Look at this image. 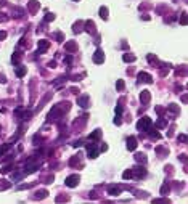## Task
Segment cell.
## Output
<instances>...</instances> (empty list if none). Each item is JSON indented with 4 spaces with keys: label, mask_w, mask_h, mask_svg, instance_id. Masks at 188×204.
<instances>
[{
    "label": "cell",
    "mask_w": 188,
    "mask_h": 204,
    "mask_svg": "<svg viewBox=\"0 0 188 204\" xmlns=\"http://www.w3.org/2000/svg\"><path fill=\"white\" fill-rule=\"evenodd\" d=\"M151 124H153V121H151V117H142L137 122V129L138 130H150V127H151Z\"/></svg>",
    "instance_id": "1"
},
{
    "label": "cell",
    "mask_w": 188,
    "mask_h": 204,
    "mask_svg": "<svg viewBox=\"0 0 188 204\" xmlns=\"http://www.w3.org/2000/svg\"><path fill=\"white\" fill-rule=\"evenodd\" d=\"M79 180H81V177L79 175H69L68 178H66V187H69V188H74V187H77L79 185Z\"/></svg>",
    "instance_id": "2"
},
{
    "label": "cell",
    "mask_w": 188,
    "mask_h": 204,
    "mask_svg": "<svg viewBox=\"0 0 188 204\" xmlns=\"http://www.w3.org/2000/svg\"><path fill=\"white\" fill-rule=\"evenodd\" d=\"M103 61H105V53H103L101 48H98L97 52H95V55H93V63H97V64H101Z\"/></svg>",
    "instance_id": "3"
},
{
    "label": "cell",
    "mask_w": 188,
    "mask_h": 204,
    "mask_svg": "<svg viewBox=\"0 0 188 204\" xmlns=\"http://www.w3.org/2000/svg\"><path fill=\"white\" fill-rule=\"evenodd\" d=\"M121 191H122V187H119V185H111V187H108V195H111V196L121 195Z\"/></svg>",
    "instance_id": "4"
},
{
    "label": "cell",
    "mask_w": 188,
    "mask_h": 204,
    "mask_svg": "<svg viewBox=\"0 0 188 204\" xmlns=\"http://www.w3.org/2000/svg\"><path fill=\"white\" fill-rule=\"evenodd\" d=\"M151 100V93L148 92V90H143V92H140V101L143 103V105H148Z\"/></svg>",
    "instance_id": "5"
},
{
    "label": "cell",
    "mask_w": 188,
    "mask_h": 204,
    "mask_svg": "<svg viewBox=\"0 0 188 204\" xmlns=\"http://www.w3.org/2000/svg\"><path fill=\"white\" fill-rule=\"evenodd\" d=\"M138 82H145V84H153V77L148 72H140L138 74Z\"/></svg>",
    "instance_id": "6"
},
{
    "label": "cell",
    "mask_w": 188,
    "mask_h": 204,
    "mask_svg": "<svg viewBox=\"0 0 188 204\" xmlns=\"http://www.w3.org/2000/svg\"><path fill=\"white\" fill-rule=\"evenodd\" d=\"M135 148H137V138H135V137H129V138H127V150L135 151Z\"/></svg>",
    "instance_id": "7"
},
{
    "label": "cell",
    "mask_w": 188,
    "mask_h": 204,
    "mask_svg": "<svg viewBox=\"0 0 188 204\" xmlns=\"http://www.w3.org/2000/svg\"><path fill=\"white\" fill-rule=\"evenodd\" d=\"M50 47V42L48 40H39V50L37 53H45V50Z\"/></svg>",
    "instance_id": "8"
},
{
    "label": "cell",
    "mask_w": 188,
    "mask_h": 204,
    "mask_svg": "<svg viewBox=\"0 0 188 204\" xmlns=\"http://www.w3.org/2000/svg\"><path fill=\"white\" fill-rule=\"evenodd\" d=\"M132 175H135V177H142V178H143V177L146 175V170H145L143 166H142V167H135L134 170H132Z\"/></svg>",
    "instance_id": "9"
},
{
    "label": "cell",
    "mask_w": 188,
    "mask_h": 204,
    "mask_svg": "<svg viewBox=\"0 0 188 204\" xmlns=\"http://www.w3.org/2000/svg\"><path fill=\"white\" fill-rule=\"evenodd\" d=\"M28 8H29V11H31V13H36L37 10L40 8V3L36 2V0H31V2L28 3Z\"/></svg>",
    "instance_id": "10"
},
{
    "label": "cell",
    "mask_w": 188,
    "mask_h": 204,
    "mask_svg": "<svg viewBox=\"0 0 188 204\" xmlns=\"http://www.w3.org/2000/svg\"><path fill=\"white\" fill-rule=\"evenodd\" d=\"M84 24H85V31H87V32H90V34H95V32H97L93 21H87V23H84Z\"/></svg>",
    "instance_id": "11"
},
{
    "label": "cell",
    "mask_w": 188,
    "mask_h": 204,
    "mask_svg": "<svg viewBox=\"0 0 188 204\" xmlns=\"http://www.w3.org/2000/svg\"><path fill=\"white\" fill-rule=\"evenodd\" d=\"M77 103L81 105L82 108H87V106H89V95H82V97L77 100Z\"/></svg>",
    "instance_id": "12"
},
{
    "label": "cell",
    "mask_w": 188,
    "mask_h": 204,
    "mask_svg": "<svg viewBox=\"0 0 188 204\" xmlns=\"http://www.w3.org/2000/svg\"><path fill=\"white\" fill-rule=\"evenodd\" d=\"M64 48L68 50V52H74V53H76V50H77V45H76V42H68V44L64 45Z\"/></svg>",
    "instance_id": "13"
},
{
    "label": "cell",
    "mask_w": 188,
    "mask_h": 204,
    "mask_svg": "<svg viewBox=\"0 0 188 204\" xmlns=\"http://www.w3.org/2000/svg\"><path fill=\"white\" fill-rule=\"evenodd\" d=\"M10 187H11V182H8V180H0V191L8 190Z\"/></svg>",
    "instance_id": "14"
},
{
    "label": "cell",
    "mask_w": 188,
    "mask_h": 204,
    "mask_svg": "<svg viewBox=\"0 0 188 204\" xmlns=\"http://www.w3.org/2000/svg\"><path fill=\"white\" fill-rule=\"evenodd\" d=\"M122 60L126 63H134L135 60H137V58H135V55H129V53H124L122 55Z\"/></svg>",
    "instance_id": "15"
},
{
    "label": "cell",
    "mask_w": 188,
    "mask_h": 204,
    "mask_svg": "<svg viewBox=\"0 0 188 204\" xmlns=\"http://www.w3.org/2000/svg\"><path fill=\"white\" fill-rule=\"evenodd\" d=\"M135 159H137V162L146 164V158H145V154H143V153H140V154H135Z\"/></svg>",
    "instance_id": "16"
},
{
    "label": "cell",
    "mask_w": 188,
    "mask_h": 204,
    "mask_svg": "<svg viewBox=\"0 0 188 204\" xmlns=\"http://www.w3.org/2000/svg\"><path fill=\"white\" fill-rule=\"evenodd\" d=\"M100 16H101L103 19H108V8L106 7H101V8H100Z\"/></svg>",
    "instance_id": "17"
},
{
    "label": "cell",
    "mask_w": 188,
    "mask_h": 204,
    "mask_svg": "<svg viewBox=\"0 0 188 204\" xmlns=\"http://www.w3.org/2000/svg\"><path fill=\"white\" fill-rule=\"evenodd\" d=\"M100 137H101V130H95L93 134H90L89 138L90 140H97V138H100Z\"/></svg>",
    "instance_id": "18"
},
{
    "label": "cell",
    "mask_w": 188,
    "mask_h": 204,
    "mask_svg": "<svg viewBox=\"0 0 188 204\" xmlns=\"http://www.w3.org/2000/svg\"><path fill=\"white\" fill-rule=\"evenodd\" d=\"M24 74H26V68H24V66H21V68H16V76H18V77H23Z\"/></svg>",
    "instance_id": "19"
},
{
    "label": "cell",
    "mask_w": 188,
    "mask_h": 204,
    "mask_svg": "<svg viewBox=\"0 0 188 204\" xmlns=\"http://www.w3.org/2000/svg\"><path fill=\"white\" fill-rule=\"evenodd\" d=\"M10 146H11V143H7V145H0V156L3 154L5 151H8Z\"/></svg>",
    "instance_id": "20"
},
{
    "label": "cell",
    "mask_w": 188,
    "mask_h": 204,
    "mask_svg": "<svg viewBox=\"0 0 188 204\" xmlns=\"http://www.w3.org/2000/svg\"><path fill=\"white\" fill-rule=\"evenodd\" d=\"M45 196H47V191H45V190H40V191L36 193V198H37V199H44Z\"/></svg>",
    "instance_id": "21"
},
{
    "label": "cell",
    "mask_w": 188,
    "mask_h": 204,
    "mask_svg": "<svg viewBox=\"0 0 188 204\" xmlns=\"http://www.w3.org/2000/svg\"><path fill=\"white\" fill-rule=\"evenodd\" d=\"M116 89H117V92H122V90H124V81H122V79H119V81H117Z\"/></svg>",
    "instance_id": "22"
},
{
    "label": "cell",
    "mask_w": 188,
    "mask_h": 204,
    "mask_svg": "<svg viewBox=\"0 0 188 204\" xmlns=\"http://www.w3.org/2000/svg\"><path fill=\"white\" fill-rule=\"evenodd\" d=\"M167 109L169 111H172V113H175V114H179V106H175V105H169V106H167Z\"/></svg>",
    "instance_id": "23"
},
{
    "label": "cell",
    "mask_w": 188,
    "mask_h": 204,
    "mask_svg": "<svg viewBox=\"0 0 188 204\" xmlns=\"http://www.w3.org/2000/svg\"><path fill=\"white\" fill-rule=\"evenodd\" d=\"M132 177H134V175H132V169H130V170H126V172L122 174V178H124V180H127V178H132Z\"/></svg>",
    "instance_id": "24"
},
{
    "label": "cell",
    "mask_w": 188,
    "mask_h": 204,
    "mask_svg": "<svg viewBox=\"0 0 188 204\" xmlns=\"http://www.w3.org/2000/svg\"><path fill=\"white\" fill-rule=\"evenodd\" d=\"M11 63H15V64H18L19 63V53H15L11 56Z\"/></svg>",
    "instance_id": "25"
},
{
    "label": "cell",
    "mask_w": 188,
    "mask_h": 204,
    "mask_svg": "<svg viewBox=\"0 0 188 204\" xmlns=\"http://www.w3.org/2000/svg\"><path fill=\"white\" fill-rule=\"evenodd\" d=\"M180 24L182 26L187 24V13H182V16H180Z\"/></svg>",
    "instance_id": "26"
},
{
    "label": "cell",
    "mask_w": 188,
    "mask_h": 204,
    "mask_svg": "<svg viewBox=\"0 0 188 204\" xmlns=\"http://www.w3.org/2000/svg\"><path fill=\"white\" fill-rule=\"evenodd\" d=\"M167 193H169V187H167V185H162V187H161V195L166 196Z\"/></svg>",
    "instance_id": "27"
},
{
    "label": "cell",
    "mask_w": 188,
    "mask_h": 204,
    "mask_svg": "<svg viewBox=\"0 0 188 204\" xmlns=\"http://www.w3.org/2000/svg\"><path fill=\"white\" fill-rule=\"evenodd\" d=\"M81 26H82V21H77V23H76V24H74V31H76V32H79V31H81Z\"/></svg>",
    "instance_id": "28"
},
{
    "label": "cell",
    "mask_w": 188,
    "mask_h": 204,
    "mask_svg": "<svg viewBox=\"0 0 188 204\" xmlns=\"http://www.w3.org/2000/svg\"><path fill=\"white\" fill-rule=\"evenodd\" d=\"M156 125H158V127H166V121H164V119L161 117L159 121H158V122H156Z\"/></svg>",
    "instance_id": "29"
},
{
    "label": "cell",
    "mask_w": 188,
    "mask_h": 204,
    "mask_svg": "<svg viewBox=\"0 0 188 204\" xmlns=\"http://www.w3.org/2000/svg\"><path fill=\"white\" fill-rule=\"evenodd\" d=\"M55 37H56V40H58V42H61L63 39H64V36H63L61 32H56V34H55Z\"/></svg>",
    "instance_id": "30"
},
{
    "label": "cell",
    "mask_w": 188,
    "mask_h": 204,
    "mask_svg": "<svg viewBox=\"0 0 188 204\" xmlns=\"http://www.w3.org/2000/svg\"><path fill=\"white\" fill-rule=\"evenodd\" d=\"M150 135H151V137H153V138H156V140H158V138H161V135L159 134H158V132H150Z\"/></svg>",
    "instance_id": "31"
},
{
    "label": "cell",
    "mask_w": 188,
    "mask_h": 204,
    "mask_svg": "<svg viewBox=\"0 0 188 204\" xmlns=\"http://www.w3.org/2000/svg\"><path fill=\"white\" fill-rule=\"evenodd\" d=\"M55 19V15H52V13H48L47 16H45V21H53Z\"/></svg>",
    "instance_id": "32"
},
{
    "label": "cell",
    "mask_w": 188,
    "mask_h": 204,
    "mask_svg": "<svg viewBox=\"0 0 188 204\" xmlns=\"http://www.w3.org/2000/svg\"><path fill=\"white\" fill-rule=\"evenodd\" d=\"M7 39V32L5 31H0V40H5Z\"/></svg>",
    "instance_id": "33"
},
{
    "label": "cell",
    "mask_w": 188,
    "mask_h": 204,
    "mask_svg": "<svg viewBox=\"0 0 188 204\" xmlns=\"http://www.w3.org/2000/svg\"><path fill=\"white\" fill-rule=\"evenodd\" d=\"M0 84H7V79H5L3 74H0Z\"/></svg>",
    "instance_id": "34"
},
{
    "label": "cell",
    "mask_w": 188,
    "mask_h": 204,
    "mask_svg": "<svg viewBox=\"0 0 188 204\" xmlns=\"http://www.w3.org/2000/svg\"><path fill=\"white\" fill-rule=\"evenodd\" d=\"M48 66H50V68H56V63L52 61V63H48Z\"/></svg>",
    "instance_id": "35"
}]
</instances>
